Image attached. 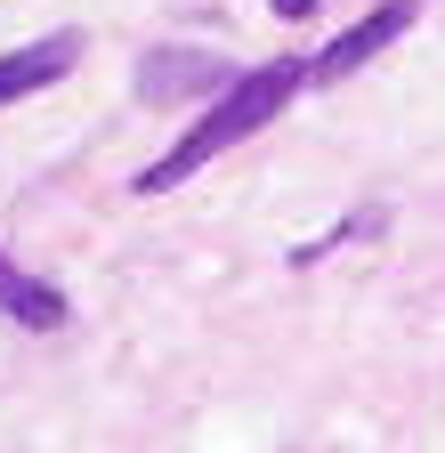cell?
Returning a JSON list of instances; mask_svg holds the SVG:
<instances>
[{
	"mask_svg": "<svg viewBox=\"0 0 445 453\" xmlns=\"http://www.w3.org/2000/svg\"><path fill=\"white\" fill-rule=\"evenodd\" d=\"M300 89H308V65H300V57H284V65H251V73H243L227 97H219L203 122H195V130H179V138H171V154L138 170V195H171L179 179H195L203 162H219L227 146H243L251 130H267V122H275V113H284Z\"/></svg>",
	"mask_w": 445,
	"mask_h": 453,
	"instance_id": "6da1fadb",
	"label": "cell"
},
{
	"mask_svg": "<svg viewBox=\"0 0 445 453\" xmlns=\"http://www.w3.org/2000/svg\"><path fill=\"white\" fill-rule=\"evenodd\" d=\"M413 17H421V0H380L372 17H357L341 41H324V49L308 57V81H349V73L372 65V57L397 41V33H413Z\"/></svg>",
	"mask_w": 445,
	"mask_h": 453,
	"instance_id": "7a4b0ae2",
	"label": "cell"
},
{
	"mask_svg": "<svg viewBox=\"0 0 445 453\" xmlns=\"http://www.w3.org/2000/svg\"><path fill=\"white\" fill-rule=\"evenodd\" d=\"M73 65H81V33H49V41L9 49V57H0V105H17V97H33L49 81H65Z\"/></svg>",
	"mask_w": 445,
	"mask_h": 453,
	"instance_id": "3957f363",
	"label": "cell"
},
{
	"mask_svg": "<svg viewBox=\"0 0 445 453\" xmlns=\"http://www.w3.org/2000/svg\"><path fill=\"white\" fill-rule=\"evenodd\" d=\"M235 81H243V73L219 65V57H203V49H179V57L162 49L154 73H146V97H154V105H162V97H195V89H219V97H227Z\"/></svg>",
	"mask_w": 445,
	"mask_h": 453,
	"instance_id": "277c9868",
	"label": "cell"
},
{
	"mask_svg": "<svg viewBox=\"0 0 445 453\" xmlns=\"http://www.w3.org/2000/svg\"><path fill=\"white\" fill-rule=\"evenodd\" d=\"M0 308H9L17 324H33V332L65 324V292H58V283H41V275H25L9 251H0Z\"/></svg>",
	"mask_w": 445,
	"mask_h": 453,
	"instance_id": "5b68a950",
	"label": "cell"
},
{
	"mask_svg": "<svg viewBox=\"0 0 445 453\" xmlns=\"http://www.w3.org/2000/svg\"><path fill=\"white\" fill-rule=\"evenodd\" d=\"M267 9L284 17V25H308V17H316V0H267Z\"/></svg>",
	"mask_w": 445,
	"mask_h": 453,
	"instance_id": "8992f818",
	"label": "cell"
}]
</instances>
